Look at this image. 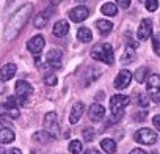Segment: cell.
<instances>
[{
    "label": "cell",
    "mask_w": 160,
    "mask_h": 154,
    "mask_svg": "<svg viewBox=\"0 0 160 154\" xmlns=\"http://www.w3.org/2000/svg\"><path fill=\"white\" fill-rule=\"evenodd\" d=\"M130 102V98L126 96V95H115L112 96L110 99V110L113 115H119V113H124V109L129 105Z\"/></svg>",
    "instance_id": "cell-4"
},
{
    "label": "cell",
    "mask_w": 160,
    "mask_h": 154,
    "mask_svg": "<svg viewBox=\"0 0 160 154\" xmlns=\"http://www.w3.org/2000/svg\"><path fill=\"white\" fill-rule=\"evenodd\" d=\"M152 121H154L155 129H160V115H155V116L152 118Z\"/></svg>",
    "instance_id": "cell-34"
},
{
    "label": "cell",
    "mask_w": 160,
    "mask_h": 154,
    "mask_svg": "<svg viewBox=\"0 0 160 154\" xmlns=\"http://www.w3.org/2000/svg\"><path fill=\"white\" fill-rule=\"evenodd\" d=\"M148 74H149V69L148 68H140L137 72H135V80L138 84H143L146 79H148Z\"/></svg>",
    "instance_id": "cell-26"
},
{
    "label": "cell",
    "mask_w": 160,
    "mask_h": 154,
    "mask_svg": "<svg viewBox=\"0 0 160 154\" xmlns=\"http://www.w3.org/2000/svg\"><path fill=\"white\" fill-rule=\"evenodd\" d=\"M130 80H132V72L127 71V69H122V71L118 72L116 79H115V88H118V90H124V88L129 87Z\"/></svg>",
    "instance_id": "cell-7"
},
{
    "label": "cell",
    "mask_w": 160,
    "mask_h": 154,
    "mask_svg": "<svg viewBox=\"0 0 160 154\" xmlns=\"http://www.w3.org/2000/svg\"><path fill=\"white\" fill-rule=\"evenodd\" d=\"M85 154H101L98 149H94V148H90V149H87L85 151Z\"/></svg>",
    "instance_id": "cell-36"
},
{
    "label": "cell",
    "mask_w": 160,
    "mask_h": 154,
    "mask_svg": "<svg viewBox=\"0 0 160 154\" xmlns=\"http://www.w3.org/2000/svg\"><path fill=\"white\" fill-rule=\"evenodd\" d=\"M27 49L32 52V54H39L42 49H44V38L41 36V35H36V36H33V38H30L28 39V43H27Z\"/></svg>",
    "instance_id": "cell-12"
},
{
    "label": "cell",
    "mask_w": 160,
    "mask_h": 154,
    "mask_svg": "<svg viewBox=\"0 0 160 154\" xmlns=\"http://www.w3.org/2000/svg\"><path fill=\"white\" fill-rule=\"evenodd\" d=\"M33 140H36V141L41 143V145H47V143H50L53 138H52L46 131H39V132H36V134L33 135Z\"/></svg>",
    "instance_id": "cell-23"
},
{
    "label": "cell",
    "mask_w": 160,
    "mask_h": 154,
    "mask_svg": "<svg viewBox=\"0 0 160 154\" xmlns=\"http://www.w3.org/2000/svg\"><path fill=\"white\" fill-rule=\"evenodd\" d=\"M146 80H148V93H149L151 99L155 104H158L160 102V77L157 74H152Z\"/></svg>",
    "instance_id": "cell-5"
},
{
    "label": "cell",
    "mask_w": 160,
    "mask_h": 154,
    "mask_svg": "<svg viewBox=\"0 0 160 154\" xmlns=\"http://www.w3.org/2000/svg\"><path fill=\"white\" fill-rule=\"evenodd\" d=\"M44 82H46V85H50V87L57 85V75L55 74H46L44 75Z\"/></svg>",
    "instance_id": "cell-30"
},
{
    "label": "cell",
    "mask_w": 160,
    "mask_h": 154,
    "mask_svg": "<svg viewBox=\"0 0 160 154\" xmlns=\"http://www.w3.org/2000/svg\"><path fill=\"white\" fill-rule=\"evenodd\" d=\"M3 91V85H2V82H0V93Z\"/></svg>",
    "instance_id": "cell-39"
},
{
    "label": "cell",
    "mask_w": 160,
    "mask_h": 154,
    "mask_svg": "<svg viewBox=\"0 0 160 154\" xmlns=\"http://www.w3.org/2000/svg\"><path fill=\"white\" fill-rule=\"evenodd\" d=\"M129 154H146V152H144V151H143L141 148H135V149H132V151H130Z\"/></svg>",
    "instance_id": "cell-35"
},
{
    "label": "cell",
    "mask_w": 160,
    "mask_h": 154,
    "mask_svg": "<svg viewBox=\"0 0 160 154\" xmlns=\"http://www.w3.org/2000/svg\"><path fill=\"white\" fill-rule=\"evenodd\" d=\"M16 64L14 63H7L3 68H0V82H7L10 79H13L16 74Z\"/></svg>",
    "instance_id": "cell-15"
},
{
    "label": "cell",
    "mask_w": 160,
    "mask_h": 154,
    "mask_svg": "<svg viewBox=\"0 0 160 154\" xmlns=\"http://www.w3.org/2000/svg\"><path fill=\"white\" fill-rule=\"evenodd\" d=\"M94 129L93 127H87V129H83V138H85V141H91L93 138H94Z\"/></svg>",
    "instance_id": "cell-29"
},
{
    "label": "cell",
    "mask_w": 160,
    "mask_h": 154,
    "mask_svg": "<svg viewBox=\"0 0 160 154\" xmlns=\"http://www.w3.org/2000/svg\"><path fill=\"white\" fill-rule=\"evenodd\" d=\"M104 116H105V109H104V105L94 102V104L90 107V118H91V121H94V123L102 121Z\"/></svg>",
    "instance_id": "cell-16"
},
{
    "label": "cell",
    "mask_w": 160,
    "mask_h": 154,
    "mask_svg": "<svg viewBox=\"0 0 160 154\" xmlns=\"http://www.w3.org/2000/svg\"><path fill=\"white\" fill-rule=\"evenodd\" d=\"M152 46H154V52L158 55V54H160V47H158V36H154V38H152Z\"/></svg>",
    "instance_id": "cell-31"
},
{
    "label": "cell",
    "mask_w": 160,
    "mask_h": 154,
    "mask_svg": "<svg viewBox=\"0 0 160 154\" xmlns=\"http://www.w3.org/2000/svg\"><path fill=\"white\" fill-rule=\"evenodd\" d=\"M101 11H102V14H105V16H115V14L118 13V8H116L115 3L108 2V3H104V5L101 7Z\"/></svg>",
    "instance_id": "cell-24"
},
{
    "label": "cell",
    "mask_w": 160,
    "mask_h": 154,
    "mask_svg": "<svg viewBox=\"0 0 160 154\" xmlns=\"http://www.w3.org/2000/svg\"><path fill=\"white\" fill-rule=\"evenodd\" d=\"M53 11H55V7H50V8H47V10L41 11L38 16H35V21H33L35 27H36V28H44V27L47 25V22L50 21V18H52Z\"/></svg>",
    "instance_id": "cell-8"
},
{
    "label": "cell",
    "mask_w": 160,
    "mask_h": 154,
    "mask_svg": "<svg viewBox=\"0 0 160 154\" xmlns=\"http://www.w3.org/2000/svg\"><path fill=\"white\" fill-rule=\"evenodd\" d=\"M96 27H98V30H99V33H101L102 36L108 35V33L113 30V24H112L110 21H105V19L98 21V22H96Z\"/></svg>",
    "instance_id": "cell-19"
},
{
    "label": "cell",
    "mask_w": 160,
    "mask_h": 154,
    "mask_svg": "<svg viewBox=\"0 0 160 154\" xmlns=\"http://www.w3.org/2000/svg\"><path fill=\"white\" fill-rule=\"evenodd\" d=\"M77 2H85V0H77Z\"/></svg>",
    "instance_id": "cell-41"
},
{
    "label": "cell",
    "mask_w": 160,
    "mask_h": 154,
    "mask_svg": "<svg viewBox=\"0 0 160 154\" xmlns=\"http://www.w3.org/2000/svg\"><path fill=\"white\" fill-rule=\"evenodd\" d=\"M61 60H63V54H61V50H58V49L49 50V54H47V57H46L47 64H49L50 68H55V69H58V68L61 66Z\"/></svg>",
    "instance_id": "cell-11"
},
{
    "label": "cell",
    "mask_w": 160,
    "mask_h": 154,
    "mask_svg": "<svg viewBox=\"0 0 160 154\" xmlns=\"http://www.w3.org/2000/svg\"><path fill=\"white\" fill-rule=\"evenodd\" d=\"M158 8V0H146V10L154 13Z\"/></svg>",
    "instance_id": "cell-28"
},
{
    "label": "cell",
    "mask_w": 160,
    "mask_h": 154,
    "mask_svg": "<svg viewBox=\"0 0 160 154\" xmlns=\"http://www.w3.org/2000/svg\"><path fill=\"white\" fill-rule=\"evenodd\" d=\"M68 32H69V24H68L66 21L61 19V21L55 22V25H53V35H55V36L61 38V36L68 35Z\"/></svg>",
    "instance_id": "cell-18"
},
{
    "label": "cell",
    "mask_w": 160,
    "mask_h": 154,
    "mask_svg": "<svg viewBox=\"0 0 160 154\" xmlns=\"http://www.w3.org/2000/svg\"><path fill=\"white\" fill-rule=\"evenodd\" d=\"M133 60H135V50H133L132 47H127L126 52H124V55L121 57V63H122V64H129V63H132Z\"/></svg>",
    "instance_id": "cell-25"
},
{
    "label": "cell",
    "mask_w": 160,
    "mask_h": 154,
    "mask_svg": "<svg viewBox=\"0 0 160 154\" xmlns=\"http://www.w3.org/2000/svg\"><path fill=\"white\" fill-rule=\"evenodd\" d=\"M14 90H16V93H18L19 98H25V99L33 93V87H32L27 80H18Z\"/></svg>",
    "instance_id": "cell-13"
},
{
    "label": "cell",
    "mask_w": 160,
    "mask_h": 154,
    "mask_svg": "<svg viewBox=\"0 0 160 154\" xmlns=\"http://www.w3.org/2000/svg\"><path fill=\"white\" fill-rule=\"evenodd\" d=\"M5 154H22V152H21V149L13 148V149H10V151H8V152H5Z\"/></svg>",
    "instance_id": "cell-37"
},
{
    "label": "cell",
    "mask_w": 160,
    "mask_h": 154,
    "mask_svg": "<svg viewBox=\"0 0 160 154\" xmlns=\"http://www.w3.org/2000/svg\"><path fill=\"white\" fill-rule=\"evenodd\" d=\"M14 132L11 129H7V127H2L0 129V145H5V143H11L14 140Z\"/></svg>",
    "instance_id": "cell-20"
},
{
    "label": "cell",
    "mask_w": 160,
    "mask_h": 154,
    "mask_svg": "<svg viewBox=\"0 0 160 154\" xmlns=\"http://www.w3.org/2000/svg\"><path fill=\"white\" fill-rule=\"evenodd\" d=\"M151 154H157V152H151Z\"/></svg>",
    "instance_id": "cell-42"
},
{
    "label": "cell",
    "mask_w": 160,
    "mask_h": 154,
    "mask_svg": "<svg viewBox=\"0 0 160 154\" xmlns=\"http://www.w3.org/2000/svg\"><path fill=\"white\" fill-rule=\"evenodd\" d=\"M83 112H85V104L83 102H75L72 105V110H71V115H69V123L71 124H77L78 120L82 118Z\"/></svg>",
    "instance_id": "cell-14"
},
{
    "label": "cell",
    "mask_w": 160,
    "mask_h": 154,
    "mask_svg": "<svg viewBox=\"0 0 160 154\" xmlns=\"http://www.w3.org/2000/svg\"><path fill=\"white\" fill-rule=\"evenodd\" d=\"M91 57L98 61H102L105 64H113L115 58H113V49L110 44L107 43H98L93 46L91 49Z\"/></svg>",
    "instance_id": "cell-2"
},
{
    "label": "cell",
    "mask_w": 160,
    "mask_h": 154,
    "mask_svg": "<svg viewBox=\"0 0 160 154\" xmlns=\"http://www.w3.org/2000/svg\"><path fill=\"white\" fill-rule=\"evenodd\" d=\"M137 36L138 39L144 41L148 38L152 36V21L151 19H143L138 25V30H137Z\"/></svg>",
    "instance_id": "cell-9"
},
{
    "label": "cell",
    "mask_w": 160,
    "mask_h": 154,
    "mask_svg": "<svg viewBox=\"0 0 160 154\" xmlns=\"http://www.w3.org/2000/svg\"><path fill=\"white\" fill-rule=\"evenodd\" d=\"M58 2H60V0H50V3H52V5H50V7H55V5H57V3H58Z\"/></svg>",
    "instance_id": "cell-38"
},
{
    "label": "cell",
    "mask_w": 160,
    "mask_h": 154,
    "mask_svg": "<svg viewBox=\"0 0 160 154\" xmlns=\"http://www.w3.org/2000/svg\"><path fill=\"white\" fill-rule=\"evenodd\" d=\"M32 13H33V5L32 3H25L11 16V19L8 21L7 28H5V39L7 41H13V39H16L19 36L21 30L25 27V24L32 18Z\"/></svg>",
    "instance_id": "cell-1"
},
{
    "label": "cell",
    "mask_w": 160,
    "mask_h": 154,
    "mask_svg": "<svg viewBox=\"0 0 160 154\" xmlns=\"http://www.w3.org/2000/svg\"><path fill=\"white\" fill-rule=\"evenodd\" d=\"M135 140L141 145H154L157 141V132L149 129V127H143V129L137 131Z\"/></svg>",
    "instance_id": "cell-6"
},
{
    "label": "cell",
    "mask_w": 160,
    "mask_h": 154,
    "mask_svg": "<svg viewBox=\"0 0 160 154\" xmlns=\"http://www.w3.org/2000/svg\"><path fill=\"white\" fill-rule=\"evenodd\" d=\"M0 154H5V149L3 148H0Z\"/></svg>",
    "instance_id": "cell-40"
},
{
    "label": "cell",
    "mask_w": 160,
    "mask_h": 154,
    "mask_svg": "<svg viewBox=\"0 0 160 154\" xmlns=\"http://www.w3.org/2000/svg\"><path fill=\"white\" fill-rule=\"evenodd\" d=\"M88 16H90V11H88V8L83 7V5H78V7H75V8H72V10L69 11V19H71L72 22H82V21H85Z\"/></svg>",
    "instance_id": "cell-10"
},
{
    "label": "cell",
    "mask_w": 160,
    "mask_h": 154,
    "mask_svg": "<svg viewBox=\"0 0 160 154\" xmlns=\"http://www.w3.org/2000/svg\"><path fill=\"white\" fill-rule=\"evenodd\" d=\"M19 109L18 107H10L7 104H0V118L10 116V118H19Z\"/></svg>",
    "instance_id": "cell-17"
},
{
    "label": "cell",
    "mask_w": 160,
    "mask_h": 154,
    "mask_svg": "<svg viewBox=\"0 0 160 154\" xmlns=\"http://www.w3.org/2000/svg\"><path fill=\"white\" fill-rule=\"evenodd\" d=\"M44 131L52 137V138H58L60 137V123H58V116L55 112H49L44 116Z\"/></svg>",
    "instance_id": "cell-3"
},
{
    "label": "cell",
    "mask_w": 160,
    "mask_h": 154,
    "mask_svg": "<svg viewBox=\"0 0 160 154\" xmlns=\"http://www.w3.org/2000/svg\"><path fill=\"white\" fill-rule=\"evenodd\" d=\"M69 151L72 154H78V152H82V141L80 140H72L69 143Z\"/></svg>",
    "instance_id": "cell-27"
},
{
    "label": "cell",
    "mask_w": 160,
    "mask_h": 154,
    "mask_svg": "<svg viewBox=\"0 0 160 154\" xmlns=\"http://www.w3.org/2000/svg\"><path fill=\"white\" fill-rule=\"evenodd\" d=\"M138 101H140V105H141V107H146V105H148V102H149V99H148V96H146V95H140Z\"/></svg>",
    "instance_id": "cell-33"
},
{
    "label": "cell",
    "mask_w": 160,
    "mask_h": 154,
    "mask_svg": "<svg viewBox=\"0 0 160 154\" xmlns=\"http://www.w3.org/2000/svg\"><path fill=\"white\" fill-rule=\"evenodd\" d=\"M116 5H119L121 8H129L130 7V0H116Z\"/></svg>",
    "instance_id": "cell-32"
},
{
    "label": "cell",
    "mask_w": 160,
    "mask_h": 154,
    "mask_svg": "<svg viewBox=\"0 0 160 154\" xmlns=\"http://www.w3.org/2000/svg\"><path fill=\"white\" fill-rule=\"evenodd\" d=\"M101 146H102V149H104L107 154H113V152L116 151V141L112 140V138H104V140L101 141Z\"/></svg>",
    "instance_id": "cell-22"
},
{
    "label": "cell",
    "mask_w": 160,
    "mask_h": 154,
    "mask_svg": "<svg viewBox=\"0 0 160 154\" xmlns=\"http://www.w3.org/2000/svg\"><path fill=\"white\" fill-rule=\"evenodd\" d=\"M77 39L78 41H82V43H90L93 39V33L90 28L87 27H82V28H78L77 30Z\"/></svg>",
    "instance_id": "cell-21"
}]
</instances>
